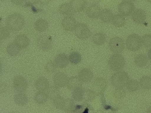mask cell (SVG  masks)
Wrapping results in <instances>:
<instances>
[{
  "label": "cell",
  "instance_id": "obj_37",
  "mask_svg": "<svg viewBox=\"0 0 151 113\" xmlns=\"http://www.w3.org/2000/svg\"><path fill=\"white\" fill-rule=\"evenodd\" d=\"M10 29L6 27H2L0 29L1 39H4L6 38L9 35Z\"/></svg>",
  "mask_w": 151,
  "mask_h": 113
},
{
  "label": "cell",
  "instance_id": "obj_38",
  "mask_svg": "<svg viewBox=\"0 0 151 113\" xmlns=\"http://www.w3.org/2000/svg\"><path fill=\"white\" fill-rule=\"evenodd\" d=\"M6 85L3 83L1 84L0 85V92H5L6 89Z\"/></svg>",
  "mask_w": 151,
  "mask_h": 113
},
{
  "label": "cell",
  "instance_id": "obj_25",
  "mask_svg": "<svg viewBox=\"0 0 151 113\" xmlns=\"http://www.w3.org/2000/svg\"><path fill=\"white\" fill-rule=\"evenodd\" d=\"M101 11L99 8L96 6H92L88 8L86 10V13L89 17L97 18L99 16Z\"/></svg>",
  "mask_w": 151,
  "mask_h": 113
},
{
  "label": "cell",
  "instance_id": "obj_21",
  "mask_svg": "<svg viewBox=\"0 0 151 113\" xmlns=\"http://www.w3.org/2000/svg\"><path fill=\"white\" fill-rule=\"evenodd\" d=\"M93 82V87L97 93L102 92L106 87V82L103 78H98Z\"/></svg>",
  "mask_w": 151,
  "mask_h": 113
},
{
  "label": "cell",
  "instance_id": "obj_28",
  "mask_svg": "<svg viewBox=\"0 0 151 113\" xmlns=\"http://www.w3.org/2000/svg\"><path fill=\"white\" fill-rule=\"evenodd\" d=\"M20 49L15 42L11 43L7 46L6 51L10 55L15 56L19 53Z\"/></svg>",
  "mask_w": 151,
  "mask_h": 113
},
{
  "label": "cell",
  "instance_id": "obj_9",
  "mask_svg": "<svg viewBox=\"0 0 151 113\" xmlns=\"http://www.w3.org/2000/svg\"><path fill=\"white\" fill-rule=\"evenodd\" d=\"M37 43L39 47L42 50L45 51L50 49L52 45L51 37L47 34L40 36L37 39Z\"/></svg>",
  "mask_w": 151,
  "mask_h": 113
},
{
  "label": "cell",
  "instance_id": "obj_5",
  "mask_svg": "<svg viewBox=\"0 0 151 113\" xmlns=\"http://www.w3.org/2000/svg\"><path fill=\"white\" fill-rule=\"evenodd\" d=\"M13 85L14 89L18 92H23L27 89L28 83L26 79L21 75L15 76L13 79Z\"/></svg>",
  "mask_w": 151,
  "mask_h": 113
},
{
  "label": "cell",
  "instance_id": "obj_8",
  "mask_svg": "<svg viewBox=\"0 0 151 113\" xmlns=\"http://www.w3.org/2000/svg\"><path fill=\"white\" fill-rule=\"evenodd\" d=\"M76 36L79 38L85 39L91 35V32L88 27L85 24H79L76 25L74 29Z\"/></svg>",
  "mask_w": 151,
  "mask_h": 113
},
{
  "label": "cell",
  "instance_id": "obj_12",
  "mask_svg": "<svg viewBox=\"0 0 151 113\" xmlns=\"http://www.w3.org/2000/svg\"><path fill=\"white\" fill-rule=\"evenodd\" d=\"M69 60L68 57L65 54H60L55 57L54 62L57 68H62L67 66Z\"/></svg>",
  "mask_w": 151,
  "mask_h": 113
},
{
  "label": "cell",
  "instance_id": "obj_22",
  "mask_svg": "<svg viewBox=\"0 0 151 113\" xmlns=\"http://www.w3.org/2000/svg\"><path fill=\"white\" fill-rule=\"evenodd\" d=\"M106 37L104 34L98 32L94 34L92 37L91 40L97 45H101L105 41Z\"/></svg>",
  "mask_w": 151,
  "mask_h": 113
},
{
  "label": "cell",
  "instance_id": "obj_20",
  "mask_svg": "<svg viewBox=\"0 0 151 113\" xmlns=\"http://www.w3.org/2000/svg\"><path fill=\"white\" fill-rule=\"evenodd\" d=\"M14 101L17 105L23 106L26 105L28 102V98L26 95L22 92H19L14 97Z\"/></svg>",
  "mask_w": 151,
  "mask_h": 113
},
{
  "label": "cell",
  "instance_id": "obj_3",
  "mask_svg": "<svg viewBox=\"0 0 151 113\" xmlns=\"http://www.w3.org/2000/svg\"><path fill=\"white\" fill-rule=\"evenodd\" d=\"M108 64L112 70L114 71H119L124 67L125 61L122 55L119 54L115 53L109 57Z\"/></svg>",
  "mask_w": 151,
  "mask_h": 113
},
{
  "label": "cell",
  "instance_id": "obj_32",
  "mask_svg": "<svg viewBox=\"0 0 151 113\" xmlns=\"http://www.w3.org/2000/svg\"><path fill=\"white\" fill-rule=\"evenodd\" d=\"M126 86L127 89L129 91L134 92L138 89L139 83L136 80L132 79L128 81Z\"/></svg>",
  "mask_w": 151,
  "mask_h": 113
},
{
  "label": "cell",
  "instance_id": "obj_26",
  "mask_svg": "<svg viewBox=\"0 0 151 113\" xmlns=\"http://www.w3.org/2000/svg\"><path fill=\"white\" fill-rule=\"evenodd\" d=\"M139 85L143 89L149 90L151 89V77L148 76H142L140 79Z\"/></svg>",
  "mask_w": 151,
  "mask_h": 113
},
{
  "label": "cell",
  "instance_id": "obj_2",
  "mask_svg": "<svg viewBox=\"0 0 151 113\" xmlns=\"http://www.w3.org/2000/svg\"><path fill=\"white\" fill-rule=\"evenodd\" d=\"M129 80L128 75L124 71L115 73L112 75L111 79L112 85L117 89H123L126 86Z\"/></svg>",
  "mask_w": 151,
  "mask_h": 113
},
{
  "label": "cell",
  "instance_id": "obj_1",
  "mask_svg": "<svg viewBox=\"0 0 151 113\" xmlns=\"http://www.w3.org/2000/svg\"><path fill=\"white\" fill-rule=\"evenodd\" d=\"M7 27L13 31H18L22 27L24 21L23 17L19 14H14L9 15L6 21Z\"/></svg>",
  "mask_w": 151,
  "mask_h": 113
},
{
  "label": "cell",
  "instance_id": "obj_7",
  "mask_svg": "<svg viewBox=\"0 0 151 113\" xmlns=\"http://www.w3.org/2000/svg\"><path fill=\"white\" fill-rule=\"evenodd\" d=\"M134 9V5L132 1L125 0L121 2L118 6L120 14L123 16H128L132 14Z\"/></svg>",
  "mask_w": 151,
  "mask_h": 113
},
{
  "label": "cell",
  "instance_id": "obj_10",
  "mask_svg": "<svg viewBox=\"0 0 151 113\" xmlns=\"http://www.w3.org/2000/svg\"><path fill=\"white\" fill-rule=\"evenodd\" d=\"M68 79L66 74L61 72L55 73L52 77L53 83L58 87H63L67 85Z\"/></svg>",
  "mask_w": 151,
  "mask_h": 113
},
{
  "label": "cell",
  "instance_id": "obj_29",
  "mask_svg": "<svg viewBox=\"0 0 151 113\" xmlns=\"http://www.w3.org/2000/svg\"><path fill=\"white\" fill-rule=\"evenodd\" d=\"M34 26L36 30L37 31L43 32L45 31L47 28L48 24L45 20L40 19L35 22Z\"/></svg>",
  "mask_w": 151,
  "mask_h": 113
},
{
  "label": "cell",
  "instance_id": "obj_13",
  "mask_svg": "<svg viewBox=\"0 0 151 113\" xmlns=\"http://www.w3.org/2000/svg\"><path fill=\"white\" fill-rule=\"evenodd\" d=\"M63 28L67 31H72L74 30L76 25V21L74 18L70 16L65 17L62 21Z\"/></svg>",
  "mask_w": 151,
  "mask_h": 113
},
{
  "label": "cell",
  "instance_id": "obj_15",
  "mask_svg": "<svg viewBox=\"0 0 151 113\" xmlns=\"http://www.w3.org/2000/svg\"><path fill=\"white\" fill-rule=\"evenodd\" d=\"M49 83L47 78L44 77L38 78L36 80L35 86L39 91H44L49 87Z\"/></svg>",
  "mask_w": 151,
  "mask_h": 113
},
{
  "label": "cell",
  "instance_id": "obj_31",
  "mask_svg": "<svg viewBox=\"0 0 151 113\" xmlns=\"http://www.w3.org/2000/svg\"><path fill=\"white\" fill-rule=\"evenodd\" d=\"M65 100L63 97L60 95L56 97L52 100L53 106L57 109H62L65 103Z\"/></svg>",
  "mask_w": 151,
  "mask_h": 113
},
{
  "label": "cell",
  "instance_id": "obj_35",
  "mask_svg": "<svg viewBox=\"0 0 151 113\" xmlns=\"http://www.w3.org/2000/svg\"><path fill=\"white\" fill-rule=\"evenodd\" d=\"M58 68L54 61H50L48 62L45 67L46 72L50 74L55 73Z\"/></svg>",
  "mask_w": 151,
  "mask_h": 113
},
{
  "label": "cell",
  "instance_id": "obj_36",
  "mask_svg": "<svg viewBox=\"0 0 151 113\" xmlns=\"http://www.w3.org/2000/svg\"><path fill=\"white\" fill-rule=\"evenodd\" d=\"M73 108V103L72 101L69 99H65L62 110L66 112H70Z\"/></svg>",
  "mask_w": 151,
  "mask_h": 113
},
{
  "label": "cell",
  "instance_id": "obj_11",
  "mask_svg": "<svg viewBox=\"0 0 151 113\" xmlns=\"http://www.w3.org/2000/svg\"><path fill=\"white\" fill-rule=\"evenodd\" d=\"M131 16L133 20L138 24L143 23L146 19L145 12L140 9H134L131 14Z\"/></svg>",
  "mask_w": 151,
  "mask_h": 113
},
{
  "label": "cell",
  "instance_id": "obj_33",
  "mask_svg": "<svg viewBox=\"0 0 151 113\" xmlns=\"http://www.w3.org/2000/svg\"><path fill=\"white\" fill-rule=\"evenodd\" d=\"M81 59V54L77 52H73L70 55L69 61L73 64H76L80 63Z\"/></svg>",
  "mask_w": 151,
  "mask_h": 113
},
{
  "label": "cell",
  "instance_id": "obj_27",
  "mask_svg": "<svg viewBox=\"0 0 151 113\" xmlns=\"http://www.w3.org/2000/svg\"><path fill=\"white\" fill-rule=\"evenodd\" d=\"M111 21L112 24L117 27L123 26L125 23L124 17L120 14H116L114 16Z\"/></svg>",
  "mask_w": 151,
  "mask_h": 113
},
{
  "label": "cell",
  "instance_id": "obj_41",
  "mask_svg": "<svg viewBox=\"0 0 151 113\" xmlns=\"http://www.w3.org/2000/svg\"><path fill=\"white\" fill-rule=\"evenodd\" d=\"M131 1H136V0H129Z\"/></svg>",
  "mask_w": 151,
  "mask_h": 113
},
{
  "label": "cell",
  "instance_id": "obj_14",
  "mask_svg": "<svg viewBox=\"0 0 151 113\" xmlns=\"http://www.w3.org/2000/svg\"><path fill=\"white\" fill-rule=\"evenodd\" d=\"M78 77L82 82L88 83L92 79L93 74L89 69L84 68L79 72Z\"/></svg>",
  "mask_w": 151,
  "mask_h": 113
},
{
  "label": "cell",
  "instance_id": "obj_23",
  "mask_svg": "<svg viewBox=\"0 0 151 113\" xmlns=\"http://www.w3.org/2000/svg\"><path fill=\"white\" fill-rule=\"evenodd\" d=\"M113 16L111 11L107 9H104L101 11L99 17L102 21L105 22H109L111 21Z\"/></svg>",
  "mask_w": 151,
  "mask_h": 113
},
{
  "label": "cell",
  "instance_id": "obj_24",
  "mask_svg": "<svg viewBox=\"0 0 151 113\" xmlns=\"http://www.w3.org/2000/svg\"><path fill=\"white\" fill-rule=\"evenodd\" d=\"M60 92L58 87L55 85L49 87L47 89L46 93L48 98L53 100L60 95Z\"/></svg>",
  "mask_w": 151,
  "mask_h": 113
},
{
  "label": "cell",
  "instance_id": "obj_42",
  "mask_svg": "<svg viewBox=\"0 0 151 113\" xmlns=\"http://www.w3.org/2000/svg\"><path fill=\"white\" fill-rule=\"evenodd\" d=\"M149 2L151 3V0H147Z\"/></svg>",
  "mask_w": 151,
  "mask_h": 113
},
{
  "label": "cell",
  "instance_id": "obj_39",
  "mask_svg": "<svg viewBox=\"0 0 151 113\" xmlns=\"http://www.w3.org/2000/svg\"><path fill=\"white\" fill-rule=\"evenodd\" d=\"M147 55L148 58L151 60V49H150L148 51Z\"/></svg>",
  "mask_w": 151,
  "mask_h": 113
},
{
  "label": "cell",
  "instance_id": "obj_16",
  "mask_svg": "<svg viewBox=\"0 0 151 113\" xmlns=\"http://www.w3.org/2000/svg\"><path fill=\"white\" fill-rule=\"evenodd\" d=\"M14 42L20 49H23L28 46L29 43V40L26 35L22 34L16 37Z\"/></svg>",
  "mask_w": 151,
  "mask_h": 113
},
{
  "label": "cell",
  "instance_id": "obj_19",
  "mask_svg": "<svg viewBox=\"0 0 151 113\" xmlns=\"http://www.w3.org/2000/svg\"><path fill=\"white\" fill-rule=\"evenodd\" d=\"M86 91L81 87H78L73 91V97L76 101H81L85 99Z\"/></svg>",
  "mask_w": 151,
  "mask_h": 113
},
{
  "label": "cell",
  "instance_id": "obj_6",
  "mask_svg": "<svg viewBox=\"0 0 151 113\" xmlns=\"http://www.w3.org/2000/svg\"><path fill=\"white\" fill-rule=\"evenodd\" d=\"M109 46L110 50L115 53L119 54L122 52L124 48V43L120 38L115 37L109 41Z\"/></svg>",
  "mask_w": 151,
  "mask_h": 113
},
{
  "label": "cell",
  "instance_id": "obj_34",
  "mask_svg": "<svg viewBox=\"0 0 151 113\" xmlns=\"http://www.w3.org/2000/svg\"><path fill=\"white\" fill-rule=\"evenodd\" d=\"M142 44L143 46L146 48L151 47V35L147 34L144 35L141 38Z\"/></svg>",
  "mask_w": 151,
  "mask_h": 113
},
{
  "label": "cell",
  "instance_id": "obj_18",
  "mask_svg": "<svg viewBox=\"0 0 151 113\" xmlns=\"http://www.w3.org/2000/svg\"><path fill=\"white\" fill-rule=\"evenodd\" d=\"M148 61V58L145 54H140L136 55L134 58V62L137 67H142L147 64Z\"/></svg>",
  "mask_w": 151,
  "mask_h": 113
},
{
  "label": "cell",
  "instance_id": "obj_17",
  "mask_svg": "<svg viewBox=\"0 0 151 113\" xmlns=\"http://www.w3.org/2000/svg\"><path fill=\"white\" fill-rule=\"evenodd\" d=\"M82 83L78 77L73 76L69 78L67 85L69 89L73 91L78 87H81Z\"/></svg>",
  "mask_w": 151,
  "mask_h": 113
},
{
  "label": "cell",
  "instance_id": "obj_4",
  "mask_svg": "<svg viewBox=\"0 0 151 113\" xmlns=\"http://www.w3.org/2000/svg\"><path fill=\"white\" fill-rule=\"evenodd\" d=\"M126 45L128 50L133 51H136L140 48L142 45L141 38L137 34H131L127 39Z\"/></svg>",
  "mask_w": 151,
  "mask_h": 113
},
{
  "label": "cell",
  "instance_id": "obj_30",
  "mask_svg": "<svg viewBox=\"0 0 151 113\" xmlns=\"http://www.w3.org/2000/svg\"><path fill=\"white\" fill-rule=\"evenodd\" d=\"M47 98L46 93L43 91H39L36 94L34 99L37 103L42 104L46 102Z\"/></svg>",
  "mask_w": 151,
  "mask_h": 113
},
{
  "label": "cell",
  "instance_id": "obj_40",
  "mask_svg": "<svg viewBox=\"0 0 151 113\" xmlns=\"http://www.w3.org/2000/svg\"><path fill=\"white\" fill-rule=\"evenodd\" d=\"M147 112L151 113V105L149 107L147 110Z\"/></svg>",
  "mask_w": 151,
  "mask_h": 113
}]
</instances>
